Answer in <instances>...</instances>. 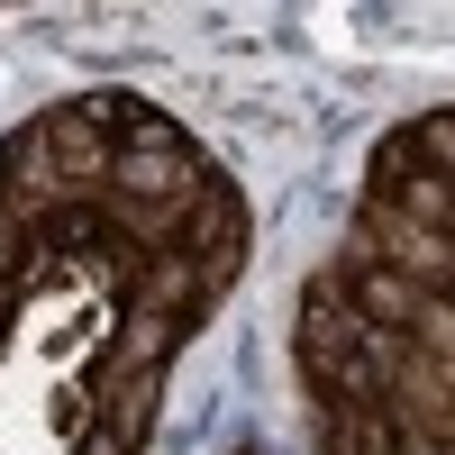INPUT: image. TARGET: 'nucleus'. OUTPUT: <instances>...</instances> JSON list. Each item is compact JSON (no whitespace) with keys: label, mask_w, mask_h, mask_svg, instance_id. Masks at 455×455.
<instances>
[{"label":"nucleus","mask_w":455,"mask_h":455,"mask_svg":"<svg viewBox=\"0 0 455 455\" xmlns=\"http://www.w3.org/2000/svg\"><path fill=\"white\" fill-rule=\"evenodd\" d=\"M319 455H401V428L383 401H328L319 410Z\"/></svg>","instance_id":"3"},{"label":"nucleus","mask_w":455,"mask_h":455,"mask_svg":"<svg viewBox=\"0 0 455 455\" xmlns=\"http://www.w3.org/2000/svg\"><path fill=\"white\" fill-rule=\"evenodd\" d=\"M128 109L119 100H64V109H46V119H36L28 137H36V156L55 164V182L73 201H100V182H109V156H119V128Z\"/></svg>","instance_id":"2"},{"label":"nucleus","mask_w":455,"mask_h":455,"mask_svg":"<svg viewBox=\"0 0 455 455\" xmlns=\"http://www.w3.org/2000/svg\"><path fill=\"white\" fill-rule=\"evenodd\" d=\"M210 182V164L192 156V137L164 119H128V146L109 156V201H146V210H192V192Z\"/></svg>","instance_id":"1"}]
</instances>
